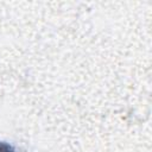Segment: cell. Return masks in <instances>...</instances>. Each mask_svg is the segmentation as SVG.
<instances>
[{
  "mask_svg": "<svg viewBox=\"0 0 152 152\" xmlns=\"http://www.w3.org/2000/svg\"><path fill=\"white\" fill-rule=\"evenodd\" d=\"M0 152H17V150L10 142L0 140Z\"/></svg>",
  "mask_w": 152,
  "mask_h": 152,
  "instance_id": "cell-1",
  "label": "cell"
}]
</instances>
